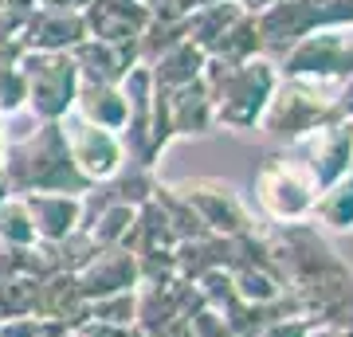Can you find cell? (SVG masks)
<instances>
[{
    "label": "cell",
    "instance_id": "f35d334b",
    "mask_svg": "<svg viewBox=\"0 0 353 337\" xmlns=\"http://www.w3.org/2000/svg\"><path fill=\"white\" fill-rule=\"evenodd\" d=\"M204 4H228V0H181V12L189 16L192 8H204Z\"/></svg>",
    "mask_w": 353,
    "mask_h": 337
},
{
    "label": "cell",
    "instance_id": "7bdbcfd3",
    "mask_svg": "<svg viewBox=\"0 0 353 337\" xmlns=\"http://www.w3.org/2000/svg\"><path fill=\"white\" fill-rule=\"evenodd\" d=\"M0 181H4V173H0Z\"/></svg>",
    "mask_w": 353,
    "mask_h": 337
},
{
    "label": "cell",
    "instance_id": "8992f818",
    "mask_svg": "<svg viewBox=\"0 0 353 337\" xmlns=\"http://www.w3.org/2000/svg\"><path fill=\"white\" fill-rule=\"evenodd\" d=\"M20 75H24V114L36 122H63L75 110L79 71L71 63V51H24L20 55Z\"/></svg>",
    "mask_w": 353,
    "mask_h": 337
},
{
    "label": "cell",
    "instance_id": "836d02e7",
    "mask_svg": "<svg viewBox=\"0 0 353 337\" xmlns=\"http://www.w3.org/2000/svg\"><path fill=\"white\" fill-rule=\"evenodd\" d=\"M189 334L192 337H232V329L224 325V318L212 310V306H204L189 318Z\"/></svg>",
    "mask_w": 353,
    "mask_h": 337
},
{
    "label": "cell",
    "instance_id": "e575fe53",
    "mask_svg": "<svg viewBox=\"0 0 353 337\" xmlns=\"http://www.w3.org/2000/svg\"><path fill=\"white\" fill-rule=\"evenodd\" d=\"M67 337H130V329H122V325H106V322H94V318H87V322H79Z\"/></svg>",
    "mask_w": 353,
    "mask_h": 337
},
{
    "label": "cell",
    "instance_id": "4fadbf2b",
    "mask_svg": "<svg viewBox=\"0 0 353 337\" xmlns=\"http://www.w3.org/2000/svg\"><path fill=\"white\" fill-rule=\"evenodd\" d=\"M87 36L114 43V48H138V36L150 24V12L141 0H90L83 8Z\"/></svg>",
    "mask_w": 353,
    "mask_h": 337
},
{
    "label": "cell",
    "instance_id": "f1b7e54d",
    "mask_svg": "<svg viewBox=\"0 0 353 337\" xmlns=\"http://www.w3.org/2000/svg\"><path fill=\"white\" fill-rule=\"evenodd\" d=\"M48 247H51V255H55V267H59V271H71V275H75V271H83V267L99 255L94 239H90L83 227H79V232H71L67 239H59V243H48Z\"/></svg>",
    "mask_w": 353,
    "mask_h": 337
},
{
    "label": "cell",
    "instance_id": "4dcf8cb0",
    "mask_svg": "<svg viewBox=\"0 0 353 337\" xmlns=\"http://www.w3.org/2000/svg\"><path fill=\"white\" fill-rule=\"evenodd\" d=\"M24 75L20 67H0V118L24 114Z\"/></svg>",
    "mask_w": 353,
    "mask_h": 337
},
{
    "label": "cell",
    "instance_id": "83f0119b",
    "mask_svg": "<svg viewBox=\"0 0 353 337\" xmlns=\"http://www.w3.org/2000/svg\"><path fill=\"white\" fill-rule=\"evenodd\" d=\"M87 318L106 325H122V329H134L138 322V290H126V294H110V298L87 302Z\"/></svg>",
    "mask_w": 353,
    "mask_h": 337
},
{
    "label": "cell",
    "instance_id": "d6986e66",
    "mask_svg": "<svg viewBox=\"0 0 353 337\" xmlns=\"http://www.w3.org/2000/svg\"><path fill=\"white\" fill-rule=\"evenodd\" d=\"M79 118L102 125V130H122L126 125V94H122V83H79L75 94V110Z\"/></svg>",
    "mask_w": 353,
    "mask_h": 337
},
{
    "label": "cell",
    "instance_id": "74e56055",
    "mask_svg": "<svg viewBox=\"0 0 353 337\" xmlns=\"http://www.w3.org/2000/svg\"><path fill=\"white\" fill-rule=\"evenodd\" d=\"M236 4H240L243 12L259 16V12H267V8H271V4H279V0H236Z\"/></svg>",
    "mask_w": 353,
    "mask_h": 337
},
{
    "label": "cell",
    "instance_id": "2e32d148",
    "mask_svg": "<svg viewBox=\"0 0 353 337\" xmlns=\"http://www.w3.org/2000/svg\"><path fill=\"white\" fill-rule=\"evenodd\" d=\"M71 63L79 71V83H122L130 67H138V48H114L87 36L71 48Z\"/></svg>",
    "mask_w": 353,
    "mask_h": 337
},
{
    "label": "cell",
    "instance_id": "5b68a950",
    "mask_svg": "<svg viewBox=\"0 0 353 337\" xmlns=\"http://www.w3.org/2000/svg\"><path fill=\"white\" fill-rule=\"evenodd\" d=\"M330 118H338L334 114V87L279 75V87H275V94H271V102H267V110L255 130H263L271 141L290 150L303 138H310L318 125H326Z\"/></svg>",
    "mask_w": 353,
    "mask_h": 337
},
{
    "label": "cell",
    "instance_id": "9c48e42d",
    "mask_svg": "<svg viewBox=\"0 0 353 337\" xmlns=\"http://www.w3.org/2000/svg\"><path fill=\"white\" fill-rule=\"evenodd\" d=\"M173 188L189 200V208L201 216V224L216 236H252V232H263L255 208L248 204L240 188L224 181V176H185V181H173Z\"/></svg>",
    "mask_w": 353,
    "mask_h": 337
},
{
    "label": "cell",
    "instance_id": "ba28073f",
    "mask_svg": "<svg viewBox=\"0 0 353 337\" xmlns=\"http://www.w3.org/2000/svg\"><path fill=\"white\" fill-rule=\"evenodd\" d=\"M283 79H306L322 87H338L353 75V28H322L303 36L275 59Z\"/></svg>",
    "mask_w": 353,
    "mask_h": 337
},
{
    "label": "cell",
    "instance_id": "60d3db41",
    "mask_svg": "<svg viewBox=\"0 0 353 337\" xmlns=\"http://www.w3.org/2000/svg\"><path fill=\"white\" fill-rule=\"evenodd\" d=\"M4 196H8V185H4V181H0V204H4Z\"/></svg>",
    "mask_w": 353,
    "mask_h": 337
},
{
    "label": "cell",
    "instance_id": "f6af8a7d",
    "mask_svg": "<svg viewBox=\"0 0 353 337\" xmlns=\"http://www.w3.org/2000/svg\"><path fill=\"white\" fill-rule=\"evenodd\" d=\"M232 337H236V334H232Z\"/></svg>",
    "mask_w": 353,
    "mask_h": 337
},
{
    "label": "cell",
    "instance_id": "277c9868",
    "mask_svg": "<svg viewBox=\"0 0 353 337\" xmlns=\"http://www.w3.org/2000/svg\"><path fill=\"white\" fill-rule=\"evenodd\" d=\"M314 200H318V185L294 150H275L255 165L248 204L255 208L259 224L267 227L303 224L314 212Z\"/></svg>",
    "mask_w": 353,
    "mask_h": 337
},
{
    "label": "cell",
    "instance_id": "5bb4252c",
    "mask_svg": "<svg viewBox=\"0 0 353 337\" xmlns=\"http://www.w3.org/2000/svg\"><path fill=\"white\" fill-rule=\"evenodd\" d=\"M75 278L87 302L126 294V290H138V259L126 247H102L83 271H75Z\"/></svg>",
    "mask_w": 353,
    "mask_h": 337
},
{
    "label": "cell",
    "instance_id": "d590c367",
    "mask_svg": "<svg viewBox=\"0 0 353 337\" xmlns=\"http://www.w3.org/2000/svg\"><path fill=\"white\" fill-rule=\"evenodd\" d=\"M334 114L353 122V75L345 79V83H338V87H334Z\"/></svg>",
    "mask_w": 353,
    "mask_h": 337
},
{
    "label": "cell",
    "instance_id": "603a6c76",
    "mask_svg": "<svg viewBox=\"0 0 353 337\" xmlns=\"http://www.w3.org/2000/svg\"><path fill=\"white\" fill-rule=\"evenodd\" d=\"M240 12H243V8L236 4V0H228V4H204V8H192V12L185 16V39H189V43H196V48L208 55V48L224 36V28L232 24Z\"/></svg>",
    "mask_w": 353,
    "mask_h": 337
},
{
    "label": "cell",
    "instance_id": "8d00e7d4",
    "mask_svg": "<svg viewBox=\"0 0 353 337\" xmlns=\"http://www.w3.org/2000/svg\"><path fill=\"white\" fill-rule=\"evenodd\" d=\"M39 8H67V12H83L90 0H36Z\"/></svg>",
    "mask_w": 353,
    "mask_h": 337
},
{
    "label": "cell",
    "instance_id": "cb8c5ba5",
    "mask_svg": "<svg viewBox=\"0 0 353 337\" xmlns=\"http://www.w3.org/2000/svg\"><path fill=\"white\" fill-rule=\"evenodd\" d=\"M150 200L157 204V208H161L165 220H169V227H173L176 243H181V239H196V236H204V232H208V227L201 224V216L189 208V200H185V196H181V192L173 188V181H157V185H153V196H150Z\"/></svg>",
    "mask_w": 353,
    "mask_h": 337
},
{
    "label": "cell",
    "instance_id": "4316f807",
    "mask_svg": "<svg viewBox=\"0 0 353 337\" xmlns=\"http://www.w3.org/2000/svg\"><path fill=\"white\" fill-rule=\"evenodd\" d=\"M39 283L43 278H28V275L4 278L0 283V322H8V318H32L39 306Z\"/></svg>",
    "mask_w": 353,
    "mask_h": 337
},
{
    "label": "cell",
    "instance_id": "8fae6325",
    "mask_svg": "<svg viewBox=\"0 0 353 337\" xmlns=\"http://www.w3.org/2000/svg\"><path fill=\"white\" fill-rule=\"evenodd\" d=\"M299 153V161L306 165V173L314 176L318 192L345 173H353V122L350 118H330L326 125H318L310 138L299 145H290Z\"/></svg>",
    "mask_w": 353,
    "mask_h": 337
},
{
    "label": "cell",
    "instance_id": "1f68e13d",
    "mask_svg": "<svg viewBox=\"0 0 353 337\" xmlns=\"http://www.w3.org/2000/svg\"><path fill=\"white\" fill-rule=\"evenodd\" d=\"M310 337H353V302L326 314V318H314V334Z\"/></svg>",
    "mask_w": 353,
    "mask_h": 337
},
{
    "label": "cell",
    "instance_id": "3957f363",
    "mask_svg": "<svg viewBox=\"0 0 353 337\" xmlns=\"http://www.w3.org/2000/svg\"><path fill=\"white\" fill-rule=\"evenodd\" d=\"M208 99H212L216 114V130L228 134H248L259 125L267 102L279 87V67L267 55H255L248 63H220V59H204V75H201Z\"/></svg>",
    "mask_w": 353,
    "mask_h": 337
},
{
    "label": "cell",
    "instance_id": "30bf717a",
    "mask_svg": "<svg viewBox=\"0 0 353 337\" xmlns=\"http://www.w3.org/2000/svg\"><path fill=\"white\" fill-rule=\"evenodd\" d=\"M63 138H67V153L75 169L83 173L87 185H102L126 169V150L114 130H102V125L79 118V114H67L63 118Z\"/></svg>",
    "mask_w": 353,
    "mask_h": 337
},
{
    "label": "cell",
    "instance_id": "7a4b0ae2",
    "mask_svg": "<svg viewBox=\"0 0 353 337\" xmlns=\"http://www.w3.org/2000/svg\"><path fill=\"white\" fill-rule=\"evenodd\" d=\"M0 173H4L8 192H16V196H28V192L83 196L90 188L67 153L63 122H36L32 114H28L24 130H12V125L4 130Z\"/></svg>",
    "mask_w": 353,
    "mask_h": 337
},
{
    "label": "cell",
    "instance_id": "ffe728a7",
    "mask_svg": "<svg viewBox=\"0 0 353 337\" xmlns=\"http://www.w3.org/2000/svg\"><path fill=\"white\" fill-rule=\"evenodd\" d=\"M204 55L196 43H189V39H181L176 48L161 51L157 59L150 63V79H153V87H161V90H173V87H185V83H196V79L204 75Z\"/></svg>",
    "mask_w": 353,
    "mask_h": 337
},
{
    "label": "cell",
    "instance_id": "484cf974",
    "mask_svg": "<svg viewBox=\"0 0 353 337\" xmlns=\"http://www.w3.org/2000/svg\"><path fill=\"white\" fill-rule=\"evenodd\" d=\"M0 243H8V247H32V243H39L24 196H16V192H8L4 204H0Z\"/></svg>",
    "mask_w": 353,
    "mask_h": 337
},
{
    "label": "cell",
    "instance_id": "ac0fdd59",
    "mask_svg": "<svg viewBox=\"0 0 353 337\" xmlns=\"http://www.w3.org/2000/svg\"><path fill=\"white\" fill-rule=\"evenodd\" d=\"M39 318H51L59 322L71 334L79 322H87V298L79 290V278L71 271H55L39 283V306H36Z\"/></svg>",
    "mask_w": 353,
    "mask_h": 337
},
{
    "label": "cell",
    "instance_id": "9a60e30c",
    "mask_svg": "<svg viewBox=\"0 0 353 337\" xmlns=\"http://www.w3.org/2000/svg\"><path fill=\"white\" fill-rule=\"evenodd\" d=\"M24 48L28 51H71L75 43L87 39V20L83 12H67V8H32L24 24Z\"/></svg>",
    "mask_w": 353,
    "mask_h": 337
},
{
    "label": "cell",
    "instance_id": "ee69618b",
    "mask_svg": "<svg viewBox=\"0 0 353 337\" xmlns=\"http://www.w3.org/2000/svg\"><path fill=\"white\" fill-rule=\"evenodd\" d=\"M0 4H4V0H0Z\"/></svg>",
    "mask_w": 353,
    "mask_h": 337
},
{
    "label": "cell",
    "instance_id": "b9f144b4",
    "mask_svg": "<svg viewBox=\"0 0 353 337\" xmlns=\"http://www.w3.org/2000/svg\"><path fill=\"white\" fill-rule=\"evenodd\" d=\"M130 337H145V334H141V329H130Z\"/></svg>",
    "mask_w": 353,
    "mask_h": 337
},
{
    "label": "cell",
    "instance_id": "e0dca14e",
    "mask_svg": "<svg viewBox=\"0 0 353 337\" xmlns=\"http://www.w3.org/2000/svg\"><path fill=\"white\" fill-rule=\"evenodd\" d=\"M24 204L36 224L39 243H59L83 224V204H79V196H67V192H28Z\"/></svg>",
    "mask_w": 353,
    "mask_h": 337
},
{
    "label": "cell",
    "instance_id": "f546056e",
    "mask_svg": "<svg viewBox=\"0 0 353 337\" xmlns=\"http://www.w3.org/2000/svg\"><path fill=\"white\" fill-rule=\"evenodd\" d=\"M0 337H67V329L59 322H51V318H8V322H0Z\"/></svg>",
    "mask_w": 353,
    "mask_h": 337
},
{
    "label": "cell",
    "instance_id": "44dd1931",
    "mask_svg": "<svg viewBox=\"0 0 353 337\" xmlns=\"http://www.w3.org/2000/svg\"><path fill=\"white\" fill-rule=\"evenodd\" d=\"M310 224H318L322 232H334V236L353 232V173H345L341 181H334L318 192Z\"/></svg>",
    "mask_w": 353,
    "mask_h": 337
},
{
    "label": "cell",
    "instance_id": "52a82bcc",
    "mask_svg": "<svg viewBox=\"0 0 353 337\" xmlns=\"http://www.w3.org/2000/svg\"><path fill=\"white\" fill-rule=\"evenodd\" d=\"M255 24H259V39H263V55L279 59L310 32L353 28V0H279L267 12L255 16Z\"/></svg>",
    "mask_w": 353,
    "mask_h": 337
},
{
    "label": "cell",
    "instance_id": "7c38bea8",
    "mask_svg": "<svg viewBox=\"0 0 353 337\" xmlns=\"http://www.w3.org/2000/svg\"><path fill=\"white\" fill-rule=\"evenodd\" d=\"M161 114H165V134H169V145L181 138H208L216 134V114H212V99L204 83H185V87L161 90Z\"/></svg>",
    "mask_w": 353,
    "mask_h": 337
},
{
    "label": "cell",
    "instance_id": "7402d4cb",
    "mask_svg": "<svg viewBox=\"0 0 353 337\" xmlns=\"http://www.w3.org/2000/svg\"><path fill=\"white\" fill-rule=\"evenodd\" d=\"M255 55H263V39H259V24H255L252 12H240L224 28V36L208 48V59L220 63H248Z\"/></svg>",
    "mask_w": 353,
    "mask_h": 337
},
{
    "label": "cell",
    "instance_id": "d6a6232c",
    "mask_svg": "<svg viewBox=\"0 0 353 337\" xmlns=\"http://www.w3.org/2000/svg\"><path fill=\"white\" fill-rule=\"evenodd\" d=\"M314 334V318L306 314H290V318H279V322L263 325L255 337H310Z\"/></svg>",
    "mask_w": 353,
    "mask_h": 337
},
{
    "label": "cell",
    "instance_id": "ab89813d",
    "mask_svg": "<svg viewBox=\"0 0 353 337\" xmlns=\"http://www.w3.org/2000/svg\"><path fill=\"white\" fill-rule=\"evenodd\" d=\"M4 130H8V122L0 118V153H4Z\"/></svg>",
    "mask_w": 353,
    "mask_h": 337
},
{
    "label": "cell",
    "instance_id": "6da1fadb",
    "mask_svg": "<svg viewBox=\"0 0 353 337\" xmlns=\"http://www.w3.org/2000/svg\"><path fill=\"white\" fill-rule=\"evenodd\" d=\"M267 243L287 290L299 298L306 318H326L353 302V267L318 224L267 227Z\"/></svg>",
    "mask_w": 353,
    "mask_h": 337
},
{
    "label": "cell",
    "instance_id": "d4e9b609",
    "mask_svg": "<svg viewBox=\"0 0 353 337\" xmlns=\"http://www.w3.org/2000/svg\"><path fill=\"white\" fill-rule=\"evenodd\" d=\"M134 204H110V208H102V212H94L83 224V232H87L90 239H94V247H122V239H126L130 224H134Z\"/></svg>",
    "mask_w": 353,
    "mask_h": 337
}]
</instances>
